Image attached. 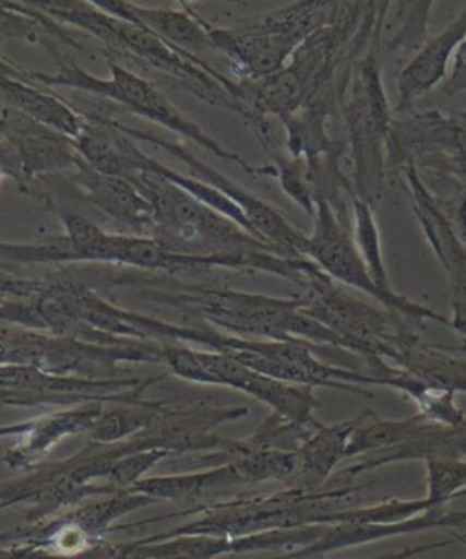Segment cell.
<instances>
[{
  "label": "cell",
  "mask_w": 466,
  "mask_h": 559,
  "mask_svg": "<svg viewBox=\"0 0 466 559\" xmlns=\"http://www.w3.org/2000/svg\"><path fill=\"white\" fill-rule=\"evenodd\" d=\"M370 485L373 481L356 485L334 474L324 487L315 490L285 487L279 492L264 496H237L215 503H193L177 514L130 521L117 531L152 525L177 515L190 518V521L170 531L141 537L139 542H165L179 536L241 537L261 532L335 525L343 521L345 510L359 507L362 490Z\"/></svg>",
  "instance_id": "2"
},
{
  "label": "cell",
  "mask_w": 466,
  "mask_h": 559,
  "mask_svg": "<svg viewBox=\"0 0 466 559\" xmlns=\"http://www.w3.org/2000/svg\"><path fill=\"white\" fill-rule=\"evenodd\" d=\"M0 35L43 46L50 56L59 51L57 40L83 50L62 24L37 10L32 2H0Z\"/></svg>",
  "instance_id": "27"
},
{
  "label": "cell",
  "mask_w": 466,
  "mask_h": 559,
  "mask_svg": "<svg viewBox=\"0 0 466 559\" xmlns=\"http://www.w3.org/2000/svg\"><path fill=\"white\" fill-rule=\"evenodd\" d=\"M100 283L128 286L143 299L244 340L296 341L350 350L339 335L302 312L301 297L285 299L214 285H154L150 277L128 272L108 274Z\"/></svg>",
  "instance_id": "1"
},
{
  "label": "cell",
  "mask_w": 466,
  "mask_h": 559,
  "mask_svg": "<svg viewBox=\"0 0 466 559\" xmlns=\"http://www.w3.org/2000/svg\"><path fill=\"white\" fill-rule=\"evenodd\" d=\"M0 139L15 150L32 190L34 182L73 171L84 160L72 138L7 106L0 110Z\"/></svg>",
  "instance_id": "14"
},
{
  "label": "cell",
  "mask_w": 466,
  "mask_h": 559,
  "mask_svg": "<svg viewBox=\"0 0 466 559\" xmlns=\"http://www.w3.org/2000/svg\"><path fill=\"white\" fill-rule=\"evenodd\" d=\"M37 84L35 79L26 81L0 73V103L35 121L56 128L75 141L86 124L84 111L77 110L50 90L37 88Z\"/></svg>",
  "instance_id": "21"
},
{
  "label": "cell",
  "mask_w": 466,
  "mask_h": 559,
  "mask_svg": "<svg viewBox=\"0 0 466 559\" xmlns=\"http://www.w3.org/2000/svg\"><path fill=\"white\" fill-rule=\"evenodd\" d=\"M67 181L84 203L122 226L127 236L154 237V209L133 182L124 177L95 170L86 160L68 171Z\"/></svg>",
  "instance_id": "16"
},
{
  "label": "cell",
  "mask_w": 466,
  "mask_h": 559,
  "mask_svg": "<svg viewBox=\"0 0 466 559\" xmlns=\"http://www.w3.org/2000/svg\"><path fill=\"white\" fill-rule=\"evenodd\" d=\"M166 376L139 379H94L61 378L34 367H0V406H68L84 403H117V401L143 400L152 384L159 383Z\"/></svg>",
  "instance_id": "9"
},
{
  "label": "cell",
  "mask_w": 466,
  "mask_h": 559,
  "mask_svg": "<svg viewBox=\"0 0 466 559\" xmlns=\"http://www.w3.org/2000/svg\"><path fill=\"white\" fill-rule=\"evenodd\" d=\"M119 121V119H117ZM122 132L128 133L133 141H143V143L154 144L157 148H163L168 154L174 155L176 159L181 160L187 166L190 176L195 177L199 181L206 182L208 187L219 190L223 195L230 199L231 203H236L242 210V214L247 215L253 230L258 231L259 239L268 242L270 247H274L277 252L283 253L286 258H302V248L307 242V234L291 225L279 210L266 203L263 199L248 192L247 188L231 181L230 177L214 170L212 166L206 165L199 159L198 155H193L190 150L184 148L182 144L171 143L165 138H159L155 133L139 130V128L130 127L119 121Z\"/></svg>",
  "instance_id": "10"
},
{
  "label": "cell",
  "mask_w": 466,
  "mask_h": 559,
  "mask_svg": "<svg viewBox=\"0 0 466 559\" xmlns=\"http://www.w3.org/2000/svg\"><path fill=\"white\" fill-rule=\"evenodd\" d=\"M383 68L373 28L367 50L351 67L339 105L354 168L351 187L356 198L367 201L370 206H375L383 195L384 176L389 170L390 132L394 124V108H390L384 92Z\"/></svg>",
  "instance_id": "5"
},
{
  "label": "cell",
  "mask_w": 466,
  "mask_h": 559,
  "mask_svg": "<svg viewBox=\"0 0 466 559\" xmlns=\"http://www.w3.org/2000/svg\"><path fill=\"white\" fill-rule=\"evenodd\" d=\"M357 427V416L335 425H321L296 450L297 471L288 487L315 490L330 481L335 466L345 460L346 447Z\"/></svg>",
  "instance_id": "22"
},
{
  "label": "cell",
  "mask_w": 466,
  "mask_h": 559,
  "mask_svg": "<svg viewBox=\"0 0 466 559\" xmlns=\"http://www.w3.org/2000/svg\"><path fill=\"white\" fill-rule=\"evenodd\" d=\"M124 179L133 182V187L154 209V239L174 252L190 255H244L275 250L242 230L236 221L210 209L155 171H132Z\"/></svg>",
  "instance_id": "6"
},
{
  "label": "cell",
  "mask_w": 466,
  "mask_h": 559,
  "mask_svg": "<svg viewBox=\"0 0 466 559\" xmlns=\"http://www.w3.org/2000/svg\"><path fill=\"white\" fill-rule=\"evenodd\" d=\"M94 4L122 21L143 24L166 43L193 56L214 50L203 17L188 2H181V8H143L127 0H94Z\"/></svg>",
  "instance_id": "19"
},
{
  "label": "cell",
  "mask_w": 466,
  "mask_h": 559,
  "mask_svg": "<svg viewBox=\"0 0 466 559\" xmlns=\"http://www.w3.org/2000/svg\"><path fill=\"white\" fill-rule=\"evenodd\" d=\"M439 427H441L439 423L430 421L421 414L392 421V419L379 417L375 412L367 408L357 414V427L351 432L345 457H359L378 450L392 449L397 444L410 443L414 439L422 438Z\"/></svg>",
  "instance_id": "25"
},
{
  "label": "cell",
  "mask_w": 466,
  "mask_h": 559,
  "mask_svg": "<svg viewBox=\"0 0 466 559\" xmlns=\"http://www.w3.org/2000/svg\"><path fill=\"white\" fill-rule=\"evenodd\" d=\"M313 221V230L307 236L302 258L318 264L335 283L357 288L386 308V299L368 274L354 236L326 201H318Z\"/></svg>",
  "instance_id": "15"
},
{
  "label": "cell",
  "mask_w": 466,
  "mask_h": 559,
  "mask_svg": "<svg viewBox=\"0 0 466 559\" xmlns=\"http://www.w3.org/2000/svg\"><path fill=\"white\" fill-rule=\"evenodd\" d=\"M452 536L455 537V542H459V543L461 542H465V539H466V526L461 532H454V534H452Z\"/></svg>",
  "instance_id": "32"
},
{
  "label": "cell",
  "mask_w": 466,
  "mask_h": 559,
  "mask_svg": "<svg viewBox=\"0 0 466 559\" xmlns=\"http://www.w3.org/2000/svg\"><path fill=\"white\" fill-rule=\"evenodd\" d=\"M343 2H294L274 12L242 19L219 28L204 21L214 50L228 57L239 81H261L279 72L297 48L326 24L334 23Z\"/></svg>",
  "instance_id": "4"
},
{
  "label": "cell",
  "mask_w": 466,
  "mask_h": 559,
  "mask_svg": "<svg viewBox=\"0 0 466 559\" xmlns=\"http://www.w3.org/2000/svg\"><path fill=\"white\" fill-rule=\"evenodd\" d=\"M452 73L441 86V94L444 97H454V95L466 92V39L461 43L455 51L454 61H452Z\"/></svg>",
  "instance_id": "30"
},
{
  "label": "cell",
  "mask_w": 466,
  "mask_h": 559,
  "mask_svg": "<svg viewBox=\"0 0 466 559\" xmlns=\"http://www.w3.org/2000/svg\"><path fill=\"white\" fill-rule=\"evenodd\" d=\"M324 526H304L291 531H270L250 536H179L165 542H128L127 559H217L226 556L285 550L294 552L318 542Z\"/></svg>",
  "instance_id": "12"
},
{
  "label": "cell",
  "mask_w": 466,
  "mask_h": 559,
  "mask_svg": "<svg viewBox=\"0 0 466 559\" xmlns=\"http://www.w3.org/2000/svg\"><path fill=\"white\" fill-rule=\"evenodd\" d=\"M466 39V4L461 8L446 28L441 34L428 37L427 43L419 48L416 56L401 68L397 75V92L399 99L395 105L394 114L408 111L422 95L430 94L439 84L446 81L450 61L454 59L455 51Z\"/></svg>",
  "instance_id": "17"
},
{
  "label": "cell",
  "mask_w": 466,
  "mask_h": 559,
  "mask_svg": "<svg viewBox=\"0 0 466 559\" xmlns=\"http://www.w3.org/2000/svg\"><path fill=\"white\" fill-rule=\"evenodd\" d=\"M170 403L165 400L117 401L106 403L105 411L89 430V443L111 444L133 438L155 425Z\"/></svg>",
  "instance_id": "26"
},
{
  "label": "cell",
  "mask_w": 466,
  "mask_h": 559,
  "mask_svg": "<svg viewBox=\"0 0 466 559\" xmlns=\"http://www.w3.org/2000/svg\"><path fill=\"white\" fill-rule=\"evenodd\" d=\"M350 203L351 214H354V241H356L357 250L361 253L362 261L367 264L368 274L386 299V308L405 313L408 318L419 319V321L428 319V321H435V323L452 329L450 319L395 292L392 281H390L389 270L384 264L383 252H381V237H379L373 206L356 195H351Z\"/></svg>",
  "instance_id": "20"
},
{
  "label": "cell",
  "mask_w": 466,
  "mask_h": 559,
  "mask_svg": "<svg viewBox=\"0 0 466 559\" xmlns=\"http://www.w3.org/2000/svg\"><path fill=\"white\" fill-rule=\"evenodd\" d=\"M105 406L106 403L94 401L34 417V425L29 427L28 432L19 436L17 443L8 450L4 457L8 468L29 472L43 465L62 439L89 432L105 411Z\"/></svg>",
  "instance_id": "18"
},
{
  "label": "cell",
  "mask_w": 466,
  "mask_h": 559,
  "mask_svg": "<svg viewBox=\"0 0 466 559\" xmlns=\"http://www.w3.org/2000/svg\"><path fill=\"white\" fill-rule=\"evenodd\" d=\"M34 425V417L26 419L23 423H13V425H7V427H0V439L13 438V436H23L24 432H28L29 427Z\"/></svg>",
  "instance_id": "31"
},
{
  "label": "cell",
  "mask_w": 466,
  "mask_h": 559,
  "mask_svg": "<svg viewBox=\"0 0 466 559\" xmlns=\"http://www.w3.org/2000/svg\"><path fill=\"white\" fill-rule=\"evenodd\" d=\"M414 166L441 209L466 201V111H422L394 121L389 168Z\"/></svg>",
  "instance_id": "7"
},
{
  "label": "cell",
  "mask_w": 466,
  "mask_h": 559,
  "mask_svg": "<svg viewBox=\"0 0 466 559\" xmlns=\"http://www.w3.org/2000/svg\"><path fill=\"white\" fill-rule=\"evenodd\" d=\"M461 543H463V545H465V547H466V539H465V542H461Z\"/></svg>",
  "instance_id": "33"
},
{
  "label": "cell",
  "mask_w": 466,
  "mask_h": 559,
  "mask_svg": "<svg viewBox=\"0 0 466 559\" xmlns=\"http://www.w3.org/2000/svg\"><path fill=\"white\" fill-rule=\"evenodd\" d=\"M53 59H56L57 72L34 73L35 81L46 88L77 90L84 94L110 99L130 114L157 122L160 127L168 128L170 132L190 139L220 160L236 163L247 174L255 176L258 166L250 165L248 160L242 159L241 155L225 148L219 141H215L199 127L198 122L190 119L187 114H182L154 83H150L148 79L139 75L138 72L108 61L110 78L100 79L94 73L86 72L84 68L77 67L67 56H62L61 51L53 53Z\"/></svg>",
  "instance_id": "8"
},
{
  "label": "cell",
  "mask_w": 466,
  "mask_h": 559,
  "mask_svg": "<svg viewBox=\"0 0 466 559\" xmlns=\"http://www.w3.org/2000/svg\"><path fill=\"white\" fill-rule=\"evenodd\" d=\"M466 457V425L463 427H441L433 432L414 439L410 443L397 444L392 449L378 450L372 454L361 455V461L348 466L345 471L337 472L340 477L354 481L359 474L375 471L381 466L403 463V461H438V460H465Z\"/></svg>",
  "instance_id": "23"
},
{
  "label": "cell",
  "mask_w": 466,
  "mask_h": 559,
  "mask_svg": "<svg viewBox=\"0 0 466 559\" xmlns=\"http://www.w3.org/2000/svg\"><path fill=\"white\" fill-rule=\"evenodd\" d=\"M399 171L422 234L449 275L452 330L466 337V242L461 241L454 226L432 193L428 192L416 168L408 165L403 166Z\"/></svg>",
  "instance_id": "13"
},
{
  "label": "cell",
  "mask_w": 466,
  "mask_h": 559,
  "mask_svg": "<svg viewBox=\"0 0 466 559\" xmlns=\"http://www.w3.org/2000/svg\"><path fill=\"white\" fill-rule=\"evenodd\" d=\"M32 4L59 24L94 35L108 61L166 73L206 105L234 111L247 121V106L242 105L237 81L226 79L201 57L166 43L143 24L122 21L86 0H39Z\"/></svg>",
  "instance_id": "3"
},
{
  "label": "cell",
  "mask_w": 466,
  "mask_h": 559,
  "mask_svg": "<svg viewBox=\"0 0 466 559\" xmlns=\"http://www.w3.org/2000/svg\"><path fill=\"white\" fill-rule=\"evenodd\" d=\"M425 498L435 504L466 498V460L428 461Z\"/></svg>",
  "instance_id": "28"
},
{
  "label": "cell",
  "mask_w": 466,
  "mask_h": 559,
  "mask_svg": "<svg viewBox=\"0 0 466 559\" xmlns=\"http://www.w3.org/2000/svg\"><path fill=\"white\" fill-rule=\"evenodd\" d=\"M170 455V452H166V450H144V452L127 455L111 466L106 481L117 490H130L141 479H144L150 471H154L160 461H165Z\"/></svg>",
  "instance_id": "29"
},
{
  "label": "cell",
  "mask_w": 466,
  "mask_h": 559,
  "mask_svg": "<svg viewBox=\"0 0 466 559\" xmlns=\"http://www.w3.org/2000/svg\"><path fill=\"white\" fill-rule=\"evenodd\" d=\"M247 485L241 472L237 471L231 463L225 465L210 466L203 472L192 474H170V476L144 477L130 492L144 493L159 501H187L198 503L204 496L223 490V488L241 487Z\"/></svg>",
  "instance_id": "24"
},
{
  "label": "cell",
  "mask_w": 466,
  "mask_h": 559,
  "mask_svg": "<svg viewBox=\"0 0 466 559\" xmlns=\"http://www.w3.org/2000/svg\"><path fill=\"white\" fill-rule=\"evenodd\" d=\"M198 356L203 362L206 384L239 390L242 394L268 405L274 414H279L301 427L319 428L323 425L313 414L321 406V401L315 397L310 386L270 378L219 352L198 350Z\"/></svg>",
  "instance_id": "11"
}]
</instances>
